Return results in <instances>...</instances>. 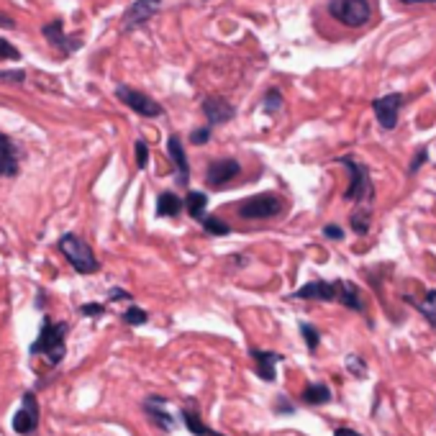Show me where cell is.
<instances>
[{
    "label": "cell",
    "mask_w": 436,
    "mask_h": 436,
    "mask_svg": "<svg viewBox=\"0 0 436 436\" xmlns=\"http://www.w3.org/2000/svg\"><path fill=\"white\" fill-rule=\"evenodd\" d=\"M116 98H119L121 103H126L134 113L144 116V119H159L164 113V108L159 106L155 98H149V95L134 90V87H128V85H119V87H116Z\"/></svg>",
    "instance_id": "cell-6"
},
{
    "label": "cell",
    "mask_w": 436,
    "mask_h": 436,
    "mask_svg": "<svg viewBox=\"0 0 436 436\" xmlns=\"http://www.w3.org/2000/svg\"><path fill=\"white\" fill-rule=\"evenodd\" d=\"M80 313L87 318H98L106 313V305H100V303H85L83 308H80Z\"/></svg>",
    "instance_id": "cell-29"
},
{
    "label": "cell",
    "mask_w": 436,
    "mask_h": 436,
    "mask_svg": "<svg viewBox=\"0 0 436 436\" xmlns=\"http://www.w3.org/2000/svg\"><path fill=\"white\" fill-rule=\"evenodd\" d=\"M326 13H329V18H334L339 26L354 31V28H365L367 23L373 21L375 6H373V0H329Z\"/></svg>",
    "instance_id": "cell-2"
},
{
    "label": "cell",
    "mask_w": 436,
    "mask_h": 436,
    "mask_svg": "<svg viewBox=\"0 0 436 436\" xmlns=\"http://www.w3.org/2000/svg\"><path fill=\"white\" fill-rule=\"evenodd\" d=\"M301 334H303V339H305V346H308L310 352H316L318 344H321V337H318L316 326H310V324H305V321H303V324H301Z\"/></svg>",
    "instance_id": "cell-26"
},
{
    "label": "cell",
    "mask_w": 436,
    "mask_h": 436,
    "mask_svg": "<svg viewBox=\"0 0 436 436\" xmlns=\"http://www.w3.org/2000/svg\"><path fill=\"white\" fill-rule=\"evenodd\" d=\"M159 11H162V0H136L134 6L123 13V28L131 31V28L141 26V23H147L149 18L157 16Z\"/></svg>",
    "instance_id": "cell-11"
},
{
    "label": "cell",
    "mask_w": 436,
    "mask_h": 436,
    "mask_svg": "<svg viewBox=\"0 0 436 436\" xmlns=\"http://www.w3.org/2000/svg\"><path fill=\"white\" fill-rule=\"evenodd\" d=\"M203 226H205V231L211 234V236H226V234H231V226L226 224V221H221V218H216V216H205Z\"/></svg>",
    "instance_id": "cell-25"
},
{
    "label": "cell",
    "mask_w": 436,
    "mask_h": 436,
    "mask_svg": "<svg viewBox=\"0 0 436 436\" xmlns=\"http://www.w3.org/2000/svg\"><path fill=\"white\" fill-rule=\"evenodd\" d=\"M67 329L70 326L64 321H52L44 316L39 337L31 344V357H44L52 367H56L67 354Z\"/></svg>",
    "instance_id": "cell-1"
},
{
    "label": "cell",
    "mask_w": 436,
    "mask_h": 436,
    "mask_svg": "<svg viewBox=\"0 0 436 436\" xmlns=\"http://www.w3.org/2000/svg\"><path fill=\"white\" fill-rule=\"evenodd\" d=\"M403 6H423V3H436V0H401Z\"/></svg>",
    "instance_id": "cell-41"
},
{
    "label": "cell",
    "mask_w": 436,
    "mask_h": 436,
    "mask_svg": "<svg viewBox=\"0 0 436 436\" xmlns=\"http://www.w3.org/2000/svg\"><path fill=\"white\" fill-rule=\"evenodd\" d=\"M339 164H344L352 175V183H349V190H346V200L352 203H362L367 198L373 195V177H370V167L362 162H357L354 157H339Z\"/></svg>",
    "instance_id": "cell-5"
},
{
    "label": "cell",
    "mask_w": 436,
    "mask_h": 436,
    "mask_svg": "<svg viewBox=\"0 0 436 436\" xmlns=\"http://www.w3.org/2000/svg\"><path fill=\"white\" fill-rule=\"evenodd\" d=\"M26 80V72L16 70V72H0V83H18L21 85Z\"/></svg>",
    "instance_id": "cell-34"
},
{
    "label": "cell",
    "mask_w": 436,
    "mask_h": 436,
    "mask_svg": "<svg viewBox=\"0 0 436 436\" xmlns=\"http://www.w3.org/2000/svg\"><path fill=\"white\" fill-rule=\"evenodd\" d=\"M370 224H373V208H365V205L354 208L352 216H349V226L354 229V234L365 236L370 231Z\"/></svg>",
    "instance_id": "cell-22"
},
{
    "label": "cell",
    "mask_w": 436,
    "mask_h": 436,
    "mask_svg": "<svg viewBox=\"0 0 436 436\" xmlns=\"http://www.w3.org/2000/svg\"><path fill=\"white\" fill-rule=\"evenodd\" d=\"M183 421H185V426H188V431H190V434H195V436H224V434H218V431L208 429V426L200 421V416H198L193 408H185L183 411Z\"/></svg>",
    "instance_id": "cell-23"
},
{
    "label": "cell",
    "mask_w": 436,
    "mask_h": 436,
    "mask_svg": "<svg viewBox=\"0 0 436 436\" xmlns=\"http://www.w3.org/2000/svg\"><path fill=\"white\" fill-rule=\"evenodd\" d=\"M401 108H403V95L401 92H390V95H382V98L373 100L375 119H377V123H380L385 131H390V128L398 126Z\"/></svg>",
    "instance_id": "cell-8"
},
{
    "label": "cell",
    "mask_w": 436,
    "mask_h": 436,
    "mask_svg": "<svg viewBox=\"0 0 436 436\" xmlns=\"http://www.w3.org/2000/svg\"><path fill=\"white\" fill-rule=\"evenodd\" d=\"M203 113L205 119H208V123L211 126H218V123H226V121L234 119V106L229 103V100H224L221 95H208V98L203 100Z\"/></svg>",
    "instance_id": "cell-12"
},
{
    "label": "cell",
    "mask_w": 436,
    "mask_h": 436,
    "mask_svg": "<svg viewBox=\"0 0 436 436\" xmlns=\"http://www.w3.org/2000/svg\"><path fill=\"white\" fill-rule=\"evenodd\" d=\"M164 406H167V398H159V395H152L147 403H144V411H147L149 421L155 423L157 429L162 431H172L175 429V418L164 411Z\"/></svg>",
    "instance_id": "cell-16"
},
{
    "label": "cell",
    "mask_w": 436,
    "mask_h": 436,
    "mask_svg": "<svg viewBox=\"0 0 436 436\" xmlns=\"http://www.w3.org/2000/svg\"><path fill=\"white\" fill-rule=\"evenodd\" d=\"M282 106V95H280V90H270L267 92V98H265V108L267 111H277V108Z\"/></svg>",
    "instance_id": "cell-33"
},
{
    "label": "cell",
    "mask_w": 436,
    "mask_h": 436,
    "mask_svg": "<svg viewBox=\"0 0 436 436\" xmlns=\"http://www.w3.org/2000/svg\"><path fill=\"white\" fill-rule=\"evenodd\" d=\"M0 59H21V52L13 44H8L6 39H0Z\"/></svg>",
    "instance_id": "cell-30"
},
{
    "label": "cell",
    "mask_w": 436,
    "mask_h": 436,
    "mask_svg": "<svg viewBox=\"0 0 436 436\" xmlns=\"http://www.w3.org/2000/svg\"><path fill=\"white\" fill-rule=\"evenodd\" d=\"M290 298L296 301H321V303H339V280L326 282V280H313L305 282L301 290H296Z\"/></svg>",
    "instance_id": "cell-9"
},
{
    "label": "cell",
    "mask_w": 436,
    "mask_h": 436,
    "mask_svg": "<svg viewBox=\"0 0 436 436\" xmlns=\"http://www.w3.org/2000/svg\"><path fill=\"white\" fill-rule=\"evenodd\" d=\"M241 172V164L236 159H216V162L208 164V172H205V185H211V188H224L226 183H231L234 177Z\"/></svg>",
    "instance_id": "cell-10"
},
{
    "label": "cell",
    "mask_w": 436,
    "mask_h": 436,
    "mask_svg": "<svg viewBox=\"0 0 436 436\" xmlns=\"http://www.w3.org/2000/svg\"><path fill=\"white\" fill-rule=\"evenodd\" d=\"M331 401V390L324 385V382H313L303 390V403L305 406H326Z\"/></svg>",
    "instance_id": "cell-20"
},
{
    "label": "cell",
    "mask_w": 436,
    "mask_h": 436,
    "mask_svg": "<svg viewBox=\"0 0 436 436\" xmlns=\"http://www.w3.org/2000/svg\"><path fill=\"white\" fill-rule=\"evenodd\" d=\"M334 436H362L359 431H354V429H337L334 431Z\"/></svg>",
    "instance_id": "cell-40"
},
{
    "label": "cell",
    "mask_w": 436,
    "mask_h": 436,
    "mask_svg": "<svg viewBox=\"0 0 436 436\" xmlns=\"http://www.w3.org/2000/svg\"><path fill=\"white\" fill-rule=\"evenodd\" d=\"M134 152H136V167L144 169V167H147V162H149V147L139 139L134 144Z\"/></svg>",
    "instance_id": "cell-28"
},
{
    "label": "cell",
    "mask_w": 436,
    "mask_h": 436,
    "mask_svg": "<svg viewBox=\"0 0 436 436\" xmlns=\"http://www.w3.org/2000/svg\"><path fill=\"white\" fill-rule=\"evenodd\" d=\"M123 321H126L128 326H141L149 321V313L144 308H139V305H131V308H126V313H123Z\"/></svg>",
    "instance_id": "cell-27"
},
{
    "label": "cell",
    "mask_w": 436,
    "mask_h": 436,
    "mask_svg": "<svg viewBox=\"0 0 436 436\" xmlns=\"http://www.w3.org/2000/svg\"><path fill=\"white\" fill-rule=\"evenodd\" d=\"M167 152L172 157V162H175V169H177V185L185 188L188 180H190V164H188V157H185V149H183V141L180 136L172 134L167 141Z\"/></svg>",
    "instance_id": "cell-15"
},
{
    "label": "cell",
    "mask_w": 436,
    "mask_h": 436,
    "mask_svg": "<svg viewBox=\"0 0 436 436\" xmlns=\"http://www.w3.org/2000/svg\"><path fill=\"white\" fill-rule=\"evenodd\" d=\"M346 367H349V370H354V375H357V377H365V375H367V365L359 357H354V354H352V357H346Z\"/></svg>",
    "instance_id": "cell-31"
},
{
    "label": "cell",
    "mask_w": 436,
    "mask_h": 436,
    "mask_svg": "<svg viewBox=\"0 0 436 436\" xmlns=\"http://www.w3.org/2000/svg\"><path fill=\"white\" fill-rule=\"evenodd\" d=\"M0 26H3V28H16V21H13V18H8V16L0 13Z\"/></svg>",
    "instance_id": "cell-39"
},
{
    "label": "cell",
    "mask_w": 436,
    "mask_h": 436,
    "mask_svg": "<svg viewBox=\"0 0 436 436\" xmlns=\"http://www.w3.org/2000/svg\"><path fill=\"white\" fill-rule=\"evenodd\" d=\"M293 403L285 401V395H280V403H277V413H293Z\"/></svg>",
    "instance_id": "cell-37"
},
{
    "label": "cell",
    "mask_w": 436,
    "mask_h": 436,
    "mask_svg": "<svg viewBox=\"0 0 436 436\" xmlns=\"http://www.w3.org/2000/svg\"><path fill=\"white\" fill-rule=\"evenodd\" d=\"M211 139V126H203V128H195L190 134V141L193 144H205V141Z\"/></svg>",
    "instance_id": "cell-36"
},
{
    "label": "cell",
    "mask_w": 436,
    "mask_h": 436,
    "mask_svg": "<svg viewBox=\"0 0 436 436\" xmlns=\"http://www.w3.org/2000/svg\"><path fill=\"white\" fill-rule=\"evenodd\" d=\"M249 354H252V359L257 362V375H260L262 380H267V382H274V367L280 365L282 362V354L280 352H267V349H257V346H252L249 349Z\"/></svg>",
    "instance_id": "cell-14"
},
{
    "label": "cell",
    "mask_w": 436,
    "mask_h": 436,
    "mask_svg": "<svg viewBox=\"0 0 436 436\" xmlns=\"http://www.w3.org/2000/svg\"><path fill=\"white\" fill-rule=\"evenodd\" d=\"M44 36H47V42L54 44V47L62 52V54H72L75 49H80V47H83V42H80V39H72V36H67L62 31V18H56V21L47 23V26H44Z\"/></svg>",
    "instance_id": "cell-13"
},
{
    "label": "cell",
    "mask_w": 436,
    "mask_h": 436,
    "mask_svg": "<svg viewBox=\"0 0 436 436\" xmlns=\"http://www.w3.org/2000/svg\"><path fill=\"white\" fill-rule=\"evenodd\" d=\"M18 175V152L6 134H0V177Z\"/></svg>",
    "instance_id": "cell-17"
},
{
    "label": "cell",
    "mask_w": 436,
    "mask_h": 436,
    "mask_svg": "<svg viewBox=\"0 0 436 436\" xmlns=\"http://www.w3.org/2000/svg\"><path fill=\"white\" fill-rule=\"evenodd\" d=\"M431 326H434V329H436V321H434V324H431Z\"/></svg>",
    "instance_id": "cell-42"
},
{
    "label": "cell",
    "mask_w": 436,
    "mask_h": 436,
    "mask_svg": "<svg viewBox=\"0 0 436 436\" xmlns=\"http://www.w3.org/2000/svg\"><path fill=\"white\" fill-rule=\"evenodd\" d=\"M183 208H185V200L183 198H177L175 193H162V195L157 198V216L175 218V216H180Z\"/></svg>",
    "instance_id": "cell-19"
},
{
    "label": "cell",
    "mask_w": 436,
    "mask_h": 436,
    "mask_svg": "<svg viewBox=\"0 0 436 436\" xmlns=\"http://www.w3.org/2000/svg\"><path fill=\"white\" fill-rule=\"evenodd\" d=\"M39 429V401L34 393H23L21 408L13 413V431L21 436H31Z\"/></svg>",
    "instance_id": "cell-7"
},
{
    "label": "cell",
    "mask_w": 436,
    "mask_h": 436,
    "mask_svg": "<svg viewBox=\"0 0 436 436\" xmlns=\"http://www.w3.org/2000/svg\"><path fill=\"white\" fill-rule=\"evenodd\" d=\"M324 236L326 239H331V241H341L344 239V231H341L337 224H326L324 226Z\"/></svg>",
    "instance_id": "cell-35"
},
{
    "label": "cell",
    "mask_w": 436,
    "mask_h": 436,
    "mask_svg": "<svg viewBox=\"0 0 436 436\" xmlns=\"http://www.w3.org/2000/svg\"><path fill=\"white\" fill-rule=\"evenodd\" d=\"M426 159H429V149H426V147H421V149H418V155H416V159H413V162H411L408 175H416V172L421 169V164L426 162Z\"/></svg>",
    "instance_id": "cell-32"
},
{
    "label": "cell",
    "mask_w": 436,
    "mask_h": 436,
    "mask_svg": "<svg viewBox=\"0 0 436 436\" xmlns=\"http://www.w3.org/2000/svg\"><path fill=\"white\" fill-rule=\"evenodd\" d=\"M416 308L421 310V316L426 318L429 324H434V321H436V288L429 290V293H426V298H423L421 303H416Z\"/></svg>",
    "instance_id": "cell-24"
},
{
    "label": "cell",
    "mask_w": 436,
    "mask_h": 436,
    "mask_svg": "<svg viewBox=\"0 0 436 436\" xmlns=\"http://www.w3.org/2000/svg\"><path fill=\"white\" fill-rule=\"evenodd\" d=\"M339 303L344 308H352L357 313H365V301H362V293L354 282L349 280H339Z\"/></svg>",
    "instance_id": "cell-18"
},
{
    "label": "cell",
    "mask_w": 436,
    "mask_h": 436,
    "mask_svg": "<svg viewBox=\"0 0 436 436\" xmlns=\"http://www.w3.org/2000/svg\"><path fill=\"white\" fill-rule=\"evenodd\" d=\"M285 208L282 198L272 195V193H260V195H252L241 200L236 213L246 221H265V218H274L277 213Z\"/></svg>",
    "instance_id": "cell-4"
},
{
    "label": "cell",
    "mask_w": 436,
    "mask_h": 436,
    "mask_svg": "<svg viewBox=\"0 0 436 436\" xmlns=\"http://www.w3.org/2000/svg\"><path fill=\"white\" fill-rule=\"evenodd\" d=\"M185 208H188V213H190L195 221H205V208H208V195L200 190H193L188 193V198H185Z\"/></svg>",
    "instance_id": "cell-21"
},
{
    "label": "cell",
    "mask_w": 436,
    "mask_h": 436,
    "mask_svg": "<svg viewBox=\"0 0 436 436\" xmlns=\"http://www.w3.org/2000/svg\"><path fill=\"white\" fill-rule=\"evenodd\" d=\"M111 301H131V296H128L126 290L113 288V290H111Z\"/></svg>",
    "instance_id": "cell-38"
},
{
    "label": "cell",
    "mask_w": 436,
    "mask_h": 436,
    "mask_svg": "<svg viewBox=\"0 0 436 436\" xmlns=\"http://www.w3.org/2000/svg\"><path fill=\"white\" fill-rule=\"evenodd\" d=\"M59 252L64 254V260L70 262L80 274H92L100 270V262H98V257L92 254L90 244H87L83 236H78V234H72V231L64 234L62 239H59Z\"/></svg>",
    "instance_id": "cell-3"
}]
</instances>
